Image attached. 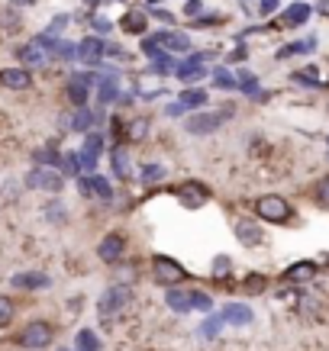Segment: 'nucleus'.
Masks as SVG:
<instances>
[{
    "mask_svg": "<svg viewBox=\"0 0 329 351\" xmlns=\"http://www.w3.org/2000/svg\"><path fill=\"white\" fill-rule=\"evenodd\" d=\"M26 187H30V191H43V193H62V187H65V174L58 168H39V165H36V168L30 171V174H26Z\"/></svg>",
    "mask_w": 329,
    "mask_h": 351,
    "instance_id": "nucleus-6",
    "label": "nucleus"
},
{
    "mask_svg": "<svg viewBox=\"0 0 329 351\" xmlns=\"http://www.w3.org/2000/svg\"><path fill=\"white\" fill-rule=\"evenodd\" d=\"M326 158H329V152H326Z\"/></svg>",
    "mask_w": 329,
    "mask_h": 351,
    "instance_id": "nucleus-55",
    "label": "nucleus"
},
{
    "mask_svg": "<svg viewBox=\"0 0 329 351\" xmlns=\"http://www.w3.org/2000/svg\"><path fill=\"white\" fill-rule=\"evenodd\" d=\"M165 113H168V117H184V113H188V110H184V107H181V104H178V100H171V104H168V107H165Z\"/></svg>",
    "mask_w": 329,
    "mask_h": 351,
    "instance_id": "nucleus-50",
    "label": "nucleus"
},
{
    "mask_svg": "<svg viewBox=\"0 0 329 351\" xmlns=\"http://www.w3.org/2000/svg\"><path fill=\"white\" fill-rule=\"evenodd\" d=\"M229 271H233V258L229 255H213V265H210L213 277H226Z\"/></svg>",
    "mask_w": 329,
    "mask_h": 351,
    "instance_id": "nucleus-41",
    "label": "nucleus"
},
{
    "mask_svg": "<svg viewBox=\"0 0 329 351\" xmlns=\"http://www.w3.org/2000/svg\"><path fill=\"white\" fill-rule=\"evenodd\" d=\"M317 277V261H294V265L284 271V284H307Z\"/></svg>",
    "mask_w": 329,
    "mask_h": 351,
    "instance_id": "nucleus-20",
    "label": "nucleus"
},
{
    "mask_svg": "<svg viewBox=\"0 0 329 351\" xmlns=\"http://www.w3.org/2000/svg\"><path fill=\"white\" fill-rule=\"evenodd\" d=\"M310 3H304V0H297V3H291V7H287L284 13H281V26H291V29H294V26H304V23L310 20Z\"/></svg>",
    "mask_w": 329,
    "mask_h": 351,
    "instance_id": "nucleus-24",
    "label": "nucleus"
},
{
    "mask_svg": "<svg viewBox=\"0 0 329 351\" xmlns=\"http://www.w3.org/2000/svg\"><path fill=\"white\" fill-rule=\"evenodd\" d=\"M313 200H317L319 206H329V174L317 181V187H313Z\"/></svg>",
    "mask_w": 329,
    "mask_h": 351,
    "instance_id": "nucleus-43",
    "label": "nucleus"
},
{
    "mask_svg": "<svg viewBox=\"0 0 329 351\" xmlns=\"http://www.w3.org/2000/svg\"><path fill=\"white\" fill-rule=\"evenodd\" d=\"M43 216L49 219V223L62 226L65 219H68V210H65V203H62V200H49V203H45V210H43Z\"/></svg>",
    "mask_w": 329,
    "mask_h": 351,
    "instance_id": "nucleus-32",
    "label": "nucleus"
},
{
    "mask_svg": "<svg viewBox=\"0 0 329 351\" xmlns=\"http://www.w3.org/2000/svg\"><path fill=\"white\" fill-rule=\"evenodd\" d=\"M36 0H13V7H32Z\"/></svg>",
    "mask_w": 329,
    "mask_h": 351,
    "instance_id": "nucleus-53",
    "label": "nucleus"
},
{
    "mask_svg": "<svg viewBox=\"0 0 329 351\" xmlns=\"http://www.w3.org/2000/svg\"><path fill=\"white\" fill-rule=\"evenodd\" d=\"M55 339V329H52V322H45V319H32L26 322L20 329V335H16V345L26 351H45L49 345H52Z\"/></svg>",
    "mask_w": 329,
    "mask_h": 351,
    "instance_id": "nucleus-3",
    "label": "nucleus"
},
{
    "mask_svg": "<svg viewBox=\"0 0 329 351\" xmlns=\"http://www.w3.org/2000/svg\"><path fill=\"white\" fill-rule=\"evenodd\" d=\"M129 303H133V287H129V284H113L110 290L100 293V300H97V313H100L104 319H113V316H120Z\"/></svg>",
    "mask_w": 329,
    "mask_h": 351,
    "instance_id": "nucleus-5",
    "label": "nucleus"
},
{
    "mask_svg": "<svg viewBox=\"0 0 329 351\" xmlns=\"http://www.w3.org/2000/svg\"><path fill=\"white\" fill-rule=\"evenodd\" d=\"M210 71H207V64L197 58V55H188L184 62L174 64V77H178L184 87H201V77H207Z\"/></svg>",
    "mask_w": 329,
    "mask_h": 351,
    "instance_id": "nucleus-9",
    "label": "nucleus"
},
{
    "mask_svg": "<svg viewBox=\"0 0 329 351\" xmlns=\"http://www.w3.org/2000/svg\"><path fill=\"white\" fill-rule=\"evenodd\" d=\"M265 287H268V277L265 274H258V271H252V274H245V280H242V290L245 293H265Z\"/></svg>",
    "mask_w": 329,
    "mask_h": 351,
    "instance_id": "nucleus-35",
    "label": "nucleus"
},
{
    "mask_svg": "<svg viewBox=\"0 0 329 351\" xmlns=\"http://www.w3.org/2000/svg\"><path fill=\"white\" fill-rule=\"evenodd\" d=\"M149 16H155V20H165V23H174V20H171V13H165V10H152Z\"/></svg>",
    "mask_w": 329,
    "mask_h": 351,
    "instance_id": "nucleus-52",
    "label": "nucleus"
},
{
    "mask_svg": "<svg viewBox=\"0 0 329 351\" xmlns=\"http://www.w3.org/2000/svg\"><path fill=\"white\" fill-rule=\"evenodd\" d=\"M213 77V87H220V90H239V81H236V71H229L226 64H216L210 71Z\"/></svg>",
    "mask_w": 329,
    "mask_h": 351,
    "instance_id": "nucleus-26",
    "label": "nucleus"
},
{
    "mask_svg": "<svg viewBox=\"0 0 329 351\" xmlns=\"http://www.w3.org/2000/svg\"><path fill=\"white\" fill-rule=\"evenodd\" d=\"M65 174V181H68V178H81V174H84V168H81V155H78V152H62V168H58Z\"/></svg>",
    "mask_w": 329,
    "mask_h": 351,
    "instance_id": "nucleus-27",
    "label": "nucleus"
},
{
    "mask_svg": "<svg viewBox=\"0 0 329 351\" xmlns=\"http://www.w3.org/2000/svg\"><path fill=\"white\" fill-rule=\"evenodd\" d=\"M174 197H178V203L184 210H201L203 203L210 200V187L201 181H181L174 187Z\"/></svg>",
    "mask_w": 329,
    "mask_h": 351,
    "instance_id": "nucleus-8",
    "label": "nucleus"
},
{
    "mask_svg": "<svg viewBox=\"0 0 329 351\" xmlns=\"http://www.w3.org/2000/svg\"><path fill=\"white\" fill-rule=\"evenodd\" d=\"M52 58H58V62H78V43H65V39H58L52 49Z\"/></svg>",
    "mask_w": 329,
    "mask_h": 351,
    "instance_id": "nucleus-34",
    "label": "nucleus"
},
{
    "mask_svg": "<svg viewBox=\"0 0 329 351\" xmlns=\"http://www.w3.org/2000/svg\"><path fill=\"white\" fill-rule=\"evenodd\" d=\"M165 306L174 313H191L194 309V290L188 287H168L165 290Z\"/></svg>",
    "mask_w": 329,
    "mask_h": 351,
    "instance_id": "nucleus-17",
    "label": "nucleus"
},
{
    "mask_svg": "<svg viewBox=\"0 0 329 351\" xmlns=\"http://www.w3.org/2000/svg\"><path fill=\"white\" fill-rule=\"evenodd\" d=\"M91 26H94V36H106V32H113V20H106L100 13L91 16Z\"/></svg>",
    "mask_w": 329,
    "mask_h": 351,
    "instance_id": "nucleus-44",
    "label": "nucleus"
},
{
    "mask_svg": "<svg viewBox=\"0 0 329 351\" xmlns=\"http://www.w3.org/2000/svg\"><path fill=\"white\" fill-rule=\"evenodd\" d=\"M120 29L129 32V36H146V32H149V13H142V10L123 13V20H120Z\"/></svg>",
    "mask_w": 329,
    "mask_h": 351,
    "instance_id": "nucleus-22",
    "label": "nucleus"
},
{
    "mask_svg": "<svg viewBox=\"0 0 329 351\" xmlns=\"http://www.w3.org/2000/svg\"><path fill=\"white\" fill-rule=\"evenodd\" d=\"M291 81H294V84H304V87H323V77H319V71L313 68V64H307V68L294 71V75H291Z\"/></svg>",
    "mask_w": 329,
    "mask_h": 351,
    "instance_id": "nucleus-30",
    "label": "nucleus"
},
{
    "mask_svg": "<svg viewBox=\"0 0 329 351\" xmlns=\"http://www.w3.org/2000/svg\"><path fill=\"white\" fill-rule=\"evenodd\" d=\"M194 309L210 313V309H213V297H210V293H203V290H194Z\"/></svg>",
    "mask_w": 329,
    "mask_h": 351,
    "instance_id": "nucleus-45",
    "label": "nucleus"
},
{
    "mask_svg": "<svg viewBox=\"0 0 329 351\" xmlns=\"http://www.w3.org/2000/svg\"><path fill=\"white\" fill-rule=\"evenodd\" d=\"M236 81H239V90H242V94H249V97H252L255 90H258V77H255L252 71H249V68L236 71Z\"/></svg>",
    "mask_w": 329,
    "mask_h": 351,
    "instance_id": "nucleus-38",
    "label": "nucleus"
},
{
    "mask_svg": "<svg viewBox=\"0 0 329 351\" xmlns=\"http://www.w3.org/2000/svg\"><path fill=\"white\" fill-rule=\"evenodd\" d=\"M32 161L39 168H62V152L55 149V145H43V149L32 152Z\"/></svg>",
    "mask_w": 329,
    "mask_h": 351,
    "instance_id": "nucleus-25",
    "label": "nucleus"
},
{
    "mask_svg": "<svg viewBox=\"0 0 329 351\" xmlns=\"http://www.w3.org/2000/svg\"><path fill=\"white\" fill-rule=\"evenodd\" d=\"M110 136H113V142H123V138H126V126H123V119L120 117H110Z\"/></svg>",
    "mask_w": 329,
    "mask_h": 351,
    "instance_id": "nucleus-46",
    "label": "nucleus"
},
{
    "mask_svg": "<svg viewBox=\"0 0 329 351\" xmlns=\"http://www.w3.org/2000/svg\"><path fill=\"white\" fill-rule=\"evenodd\" d=\"M0 87H7V90H30L32 87V71L30 68H0Z\"/></svg>",
    "mask_w": 329,
    "mask_h": 351,
    "instance_id": "nucleus-13",
    "label": "nucleus"
},
{
    "mask_svg": "<svg viewBox=\"0 0 329 351\" xmlns=\"http://www.w3.org/2000/svg\"><path fill=\"white\" fill-rule=\"evenodd\" d=\"M10 284L16 290H49L52 287V277L45 271H20V274L10 277Z\"/></svg>",
    "mask_w": 329,
    "mask_h": 351,
    "instance_id": "nucleus-15",
    "label": "nucleus"
},
{
    "mask_svg": "<svg viewBox=\"0 0 329 351\" xmlns=\"http://www.w3.org/2000/svg\"><path fill=\"white\" fill-rule=\"evenodd\" d=\"M91 90H94V87L87 84L84 77H81V71H75V75L68 77V87H65V97H68V104H71V107H87V100H91Z\"/></svg>",
    "mask_w": 329,
    "mask_h": 351,
    "instance_id": "nucleus-14",
    "label": "nucleus"
},
{
    "mask_svg": "<svg viewBox=\"0 0 329 351\" xmlns=\"http://www.w3.org/2000/svg\"><path fill=\"white\" fill-rule=\"evenodd\" d=\"M104 58H106L104 36H87V39H81V43H78V62H84V64H91V68H97Z\"/></svg>",
    "mask_w": 329,
    "mask_h": 351,
    "instance_id": "nucleus-12",
    "label": "nucleus"
},
{
    "mask_svg": "<svg viewBox=\"0 0 329 351\" xmlns=\"http://www.w3.org/2000/svg\"><path fill=\"white\" fill-rule=\"evenodd\" d=\"M226 117H229V110H197V113H188L184 132L188 136H213L226 123Z\"/></svg>",
    "mask_w": 329,
    "mask_h": 351,
    "instance_id": "nucleus-4",
    "label": "nucleus"
},
{
    "mask_svg": "<svg viewBox=\"0 0 329 351\" xmlns=\"http://www.w3.org/2000/svg\"><path fill=\"white\" fill-rule=\"evenodd\" d=\"M13 316H16V303L0 293V329H7V326L13 322Z\"/></svg>",
    "mask_w": 329,
    "mask_h": 351,
    "instance_id": "nucleus-39",
    "label": "nucleus"
},
{
    "mask_svg": "<svg viewBox=\"0 0 329 351\" xmlns=\"http://www.w3.org/2000/svg\"><path fill=\"white\" fill-rule=\"evenodd\" d=\"M168 178V168L165 165H142V171H139V181L146 184V187H155V184H161Z\"/></svg>",
    "mask_w": 329,
    "mask_h": 351,
    "instance_id": "nucleus-28",
    "label": "nucleus"
},
{
    "mask_svg": "<svg viewBox=\"0 0 329 351\" xmlns=\"http://www.w3.org/2000/svg\"><path fill=\"white\" fill-rule=\"evenodd\" d=\"M242 58H245V45H236V52L229 55L226 62H242Z\"/></svg>",
    "mask_w": 329,
    "mask_h": 351,
    "instance_id": "nucleus-51",
    "label": "nucleus"
},
{
    "mask_svg": "<svg viewBox=\"0 0 329 351\" xmlns=\"http://www.w3.org/2000/svg\"><path fill=\"white\" fill-rule=\"evenodd\" d=\"M139 49H142V55H146V58H152V62H155V58H165V49H161V43L159 39H155V36H142V45H139Z\"/></svg>",
    "mask_w": 329,
    "mask_h": 351,
    "instance_id": "nucleus-36",
    "label": "nucleus"
},
{
    "mask_svg": "<svg viewBox=\"0 0 329 351\" xmlns=\"http://www.w3.org/2000/svg\"><path fill=\"white\" fill-rule=\"evenodd\" d=\"M216 23H220V16H216V13H207V16L201 13V16H194L191 26H194V29H210V26H216Z\"/></svg>",
    "mask_w": 329,
    "mask_h": 351,
    "instance_id": "nucleus-47",
    "label": "nucleus"
},
{
    "mask_svg": "<svg viewBox=\"0 0 329 351\" xmlns=\"http://www.w3.org/2000/svg\"><path fill=\"white\" fill-rule=\"evenodd\" d=\"M104 145H106V136L104 132H87L84 136V145H81V152H91V155H97V158H100V155H104Z\"/></svg>",
    "mask_w": 329,
    "mask_h": 351,
    "instance_id": "nucleus-33",
    "label": "nucleus"
},
{
    "mask_svg": "<svg viewBox=\"0 0 329 351\" xmlns=\"http://www.w3.org/2000/svg\"><path fill=\"white\" fill-rule=\"evenodd\" d=\"M149 129H152V123H149L146 117L129 119V126H126V142H146V138H149Z\"/></svg>",
    "mask_w": 329,
    "mask_h": 351,
    "instance_id": "nucleus-29",
    "label": "nucleus"
},
{
    "mask_svg": "<svg viewBox=\"0 0 329 351\" xmlns=\"http://www.w3.org/2000/svg\"><path fill=\"white\" fill-rule=\"evenodd\" d=\"M233 235H236V242L242 245V248H255V245L265 242L262 223H258V219H252V216H242V219H236Z\"/></svg>",
    "mask_w": 329,
    "mask_h": 351,
    "instance_id": "nucleus-10",
    "label": "nucleus"
},
{
    "mask_svg": "<svg viewBox=\"0 0 329 351\" xmlns=\"http://www.w3.org/2000/svg\"><path fill=\"white\" fill-rule=\"evenodd\" d=\"M49 58H52V52H49L43 43H36V39L16 49V62H20L23 68H30V71H32V68H45V64H49Z\"/></svg>",
    "mask_w": 329,
    "mask_h": 351,
    "instance_id": "nucleus-11",
    "label": "nucleus"
},
{
    "mask_svg": "<svg viewBox=\"0 0 329 351\" xmlns=\"http://www.w3.org/2000/svg\"><path fill=\"white\" fill-rule=\"evenodd\" d=\"M220 316H223V322H229V326H252V319H255L252 306H245V303H226V306L220 309Z\"/></svg>",
    "mask_w": 329,
    "mask_h": 351,
    "instance_id": "nucleus-18",
    "label": "nucleus"
},
{
    "mask_svg": "<svg viewBox=\"0 0 329 351\" xmlns=\"http://www.w3.org/2000/svg\"><path fill=\"white\" fill-rule=\"evenodd\" d=\"M68 23H71V16H68V13H58V16L49 23V29H45L43 36H45V39H62V32H65V26H68Z\"/></svg>",
    "mask_w": 329,
    "mask_h": 351,
    "instance_id": "nucleus-40",
    "label": "nucleus"
},
{
    "mask_svg": "<svg viewBox=\"0 0 329 351\" xmlns=\"http://www.w3.org/2000/svg\"><path fill=\"white\" fill-rule=\"evenodd\" d=\"M97 129V113L91 107H78L71 110V132H81V136H87V132H94Z\"/></svg>",
    "mask_w": 329,
    "mask_h": 351,
    "instance_id": "nucleus-23",
    "label": "nucleus"
},
{
    "mask_svg": "<svg viewBox=\"0 0 329 351\" xmlns=\"http://www.w3.org/2000/svg\"><path fill=\"white\" fill-rule=\"evenodd\" d=\"M110 168H113V178H117V181H133V158H129V152L123 142L110 149Z\"/></svg>",
    "mask_w": 329,
    "mask_h": 351,
    "instance_id": "nucleus-16",
    "label": "nucleus"
},
{
    "mask_svg": "<svg viewBox=\"0 0 329 351\" xmlns=\"http://www.w3.org/2000/svg\"><path fill=\"white\" fill-rule=\"evenodd\" d=\"M201 10H203L201 0H188V3H184V13H188V16H201Z\"/></svg>",
    "mask_w": 329,
    "mask_h": 351,
    "instance_id": "nucleus-49",
    "label": "nucleus"
},
{
    "mask_svg": "<svg viewBox=\"0 0 329 351\" xmlns=\"http://www.w3.org/2000/svg\"><path fill=\"white\" fill-rule=\"evenodd\" d=\"M313 39H307V43H304V39H300V43H291V45H284V49H281V52H277V62H284V58H294V55H307V52H313Z\"/></svg>",
    "mask_w": 329,
    "mask_h": 351,
    "instance_id": "nucleus-31",
    "label": "nucleus"
},
{
    "mask_svg": "<svg viewBox=\"0 0 329 351\" xmlns=\"http://www.w3.org/2000/svg\"><path fill=\"white\" fill-rule=\"evenodd\" d=\"M277 7H281V0H258V13H262V16H271Z\"/></svg>",
    "mask_w": 329,
    "mask_h": 351,
    "instance_id": "nucleus-48",
    "label": "nucleus"
},
{
    "mask_svg": "<svg viewBox=\"0 0 329 351\" xmlns=\"http://www.w3.org/2000/svg\"><path fill=\"white\" fill-rule=\"evenodd\" d=\"M97 258L104 261L106 267H117L123 258H126V235L123 232H106L100 242H97Z\"/></svg>",
    "mask_w": 329,
    "mask_h": 351,
    "instance_id": "nucleus-7",
    "label": "nucleus"
},
{
    "mask_svg": "<svg viewBox=\"0 0 329 351\" xmlns=\"http://www.w3.org/2000/svg\"><path fill=\"white\" fill-rule=\"evenodd\" d=\"M84 7H100V0H84Z\"/></svg>",
    "mask_w": 329,
    "mask_h": 351,
    "instance_id": "nucleus-54",
    "label": "nucleus"
},
{
    "mask_svg": "<svg viewBox=\"0 0 329 351\" xmlns=\"http://www.w3.org/2000/svg\"><path fill=\"white\" fill-rule=\"evenodd\" d=\"M255 219L258 223H271V226H284L294 219V206L281 193H262L255 200Z\"/></svg>",
    "mask_w": 329,
    "mask_h": 351,
    "instance_id": "nucleus-1",
    "label": "nucleus"
},
{
    "mask_svg": "<svg viewBox=\"0 0 329 351\" xmlns=\"http://www.w3.org/2000/svg\"><path fill=\"white\" fill-rule=\"evenodd\" d=\"M152 280L161 284V287H184V280H188V271L181 261H174L171 255H152Z\"/></svg>",
    "mask_w": 329,
    "mask_h": 351,
    "instance_id": "nucleus-2",
    "label": "nucleus"
},
{
    "mask_svg": "<svg viewBox=\"0 0 329 351\" xmlns=\"http://www.w3.org/2000/svg\"><path fill=\"white\" fill-rule=\"evenodd\" d=\"M207 100H210V94H207L203 87H184V90L178 94V104L188 110V113H197V110H203V107H207Z\"/></svg>",
    "mask_w": 329,
    "mask_h": 351,
    "instance_id": "nucleus-21",
    "label": "nucleus"
},
{
    "mask_svg": "<svg viewBox=\"0 0 329 351\" xmlns=\"http://www.w3.org/2000/svg\"><path fill=\"white\" fill-rule=\"evenodd\" d=\"M155 39L161 43V49L168 55H184L188 49H191V39L184 36V32H171V29H165V32H155Z\"/></svg>",
    "mask_w": 329,
    "mask_h": 351,
    "instance_id": "nucleus-19",
    "label": "nucleus"
},
{
    "mask_svg": "<svg viewBox=\"0 0 329 351\" xmlns=\"http://www.w3.org/2000/svg\"><path fill=\"white\" fill-rule=\"evenodd\" d=\"M75 345H78V351H100V339H97L91 329H81V332H78Z\"/></svg>",
    "mask_w": 329,
    "mask_h": 351,
    "instance_id": "nucleus-37",
    "label": "nucleus"
},
{
    "mask_svg": "<svg viewBox=\"0 0 329 351\" xmlns=\"http://www.w3.org/2000/svg\"><path fill=\"white\" fill-rule=\"evenodd\" d=\"M220 326H226V322H223V316H210V319L203 322V326H201V329H197V332H201V335H203V339H207V341H213V339H216V335H220Z\"/></svg>",
    "mask_w": 329,
    "mask_h": 351,
    "instance_id": "nucleus-42",
    "label": "nucleus"
}]
</instances>
